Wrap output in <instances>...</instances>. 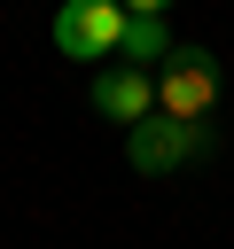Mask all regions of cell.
<instances>
[{
    "label": "cell",
    "instance_id": "cell-5",
    "mask_svg": "<svg viewBox=\"0 0 234 249\" xmlns=\"http://www.w3.org/2000/svg\"><path fill=\"white\" fill-rule=\"evenodd\" d=\"M117 62H133V70L172 62V31H164V16H133V23H125V39H117Z\"/></svg>",
    "mask_w": 234,
    "mask_h": 249
},
{
    "label": "cell",
    "instance_id": "cell-1",
    "mask_svg": "<svg viewBox=\"0 0 234 249\" xmlns=\"http://www.w3.org/2000/svg\"><path fill=\"white\" fill-rule=\"evenodd\" d=\"M125 0H62L55 8V47L70 54V62H101V54H117V39H125Z\"/></svg>",
    "mask_w": 234,
    "mask_h": 249
},
{
    "label": "cell",
    "instance_id": "cell-6",
    "mask_svg": "<svg viewBox=\"0 0 234 249\" xmlns=\"http://www.w3.org/2000/svg\"><path fill=\"white\" fill-rule=\"evenodd\" d=\"M172 0H125V16H164Z\"/></svg>",
    "mask_w": 234,
    "mask_h": 249
},
{
    "label": "cell",
    "instance_id": "cell-4",
    "mask_svg": "<svg viewBox=\"0 0 234 249\" xmlns=\"http://www.w3.org/2000/svg\"><path fill=\"white\" fill-rule=\"evenodd\" d=\"M94 109L117 117V124H140V117H156V78L133 70V62H109V70L94 78Z\"/></svg>",
    "mask_w": 234,
    "mask_h": 249
},
{
    "label": "cell",
    "instance_id": "cell-3",
    "mask_svg": "<svg viewBox=\"0 0 234 249\" xmlns=\"http://www.w3.org/2000/svg\"><path fill=\"white\" fill-rule=\"evenodd\" d=\"M195 148H211V132H203V124H187V117H164V109H156V117H140V124L125 132V156H133L140 171H179Z\"/></svg>",
    "mask_w": 234,
    "mask_h": 249
},
{
    "label": "cell",
    "instance_id": "cell-2",
    "mask_svg": "<svg viewBox=\"0 0 234 249\" xmlns=\"http://www.w3.org/2000/svg\"><path fill=\"white\" fill-rule=\"evenodd\" d=\"M211 101H218V70H211V54H203V47H172V62H164V78H156V109L203 124Z\"/></svg>",
    "mask_w": 234,
    "mask_h": 249
}]
</instances>
